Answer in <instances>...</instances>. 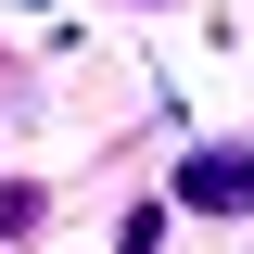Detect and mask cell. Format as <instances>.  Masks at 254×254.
Segmentation results:
<instances>
[{
	"label": "cell",
	"instance_id": "6da1fadb",
	"mask_svg": "<svg viewBox=\"0 0 254 254\" xmlns=\"http://www.w3.org/2000/svg\"><path fill=\"white\" fill-rule=\"evenodd\" d=\"M178 203H216V216H242V203H254V153H190V165H178Z\"/></svg>",
	"mask_w": 254,
	"mask_h": 254
}]
</instances>
